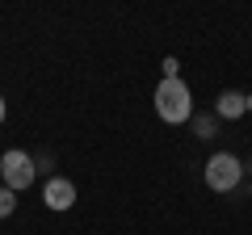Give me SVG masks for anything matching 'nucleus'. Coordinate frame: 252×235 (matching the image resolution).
I'll return each instance as SVG.
<instances>
[{"label":"nucleus","instance_id":"f257e3e1","mask_svg":"<svg viewBox=\"0 0 252 235\" xmlns=\"http://www.w3.org/2000/svg\"><path fill=\"white\" fill-rule=\"evenodd\" d=\"M156 114L164 118V122H193V97H189L185 80H160V88H156Z\"/></svg>","mask_w":252,"mask_h":235},{"label":"nucleus","instance_id":"f03ea898","mask_svg":"<svg viewBox=\"0 0 252 235\" xmlns=\"http://www.w3.org/2000/svg\"><path fill=\"white\" fill-rule=\"evenodd\" d=\"M240 181H244V164L235 160L231 151H219V155L206 160V185L215 193H231Z\"/></svg>","mask_w":252,"mask_h":235},{"label":"nucleus","instance_id":"7ed1b4c3","mask_svg":"<svg viewBox=\"0 0 252 235\" xmlns=\"http://www.w3.org/2000/svg\"><path fill=\"white\" fill-rule=\"evenodd\" d=\"M34 168H38L34 155H26V151H4V160H0V176H4V185L13 193L34 185Z\"/></svg>","mask_w":252,"mask_h":235},{"label":"nucleus","instance_id":"20e7f679","mask_svg":"<svg viewBox=\"0 0 252 235\" xmlns=\"http://www.w3.org/2000/svg\"><path fill=\"white\" fill-rule=\"evenodd\" d=\"M42 202H46L51 210L76 206V185L67 181V176H51V181H46V189H42Z\"/></svg>","mask_w":252,"mask_h":235},{"label":"nucleus","instance_id":"39448f33","mask_svg":"<svg viewBox=\"0 0 252 235\" xmlns=\"http://www.w3.org/2000/svg\"><path fill=\"white\" fill-rule=\"evenodd\" d=\"M219 118H244V109H248V97L244 92H235V88H227V92H219Z\"/></svg>","mask_w":252,"mask_h":235},{"label":"nucleus","instance_id":"423d86ee","mask_svg":"<svg viewBox=\"0 0 252 235\" xmlns=\"http://www.w3.org/2000/svg\"><path fill=\"white\" fill-rule=\"evenodd\" d=\"M193 130H198V139H215L219 135V122L210 114H193Z\"/></svg>","mask_w":252,"mask_h":235},{"label":"nucleus","instance_id":"0eeeda50","mask_svg":"<svg viewBox=\"0 0 252 235\" xmlns=\"http://www.w3.org/2000/svg\"><path fill=\"white\" fill-rule=\"evenodd\" d=\"M13 210H17V193H13L9 185H0V218H9Z\"/></svg>","mask_w":252,"mask_h":235},{"label":"nucleus","instance_id":"6e6552de","mask_svg":"<svg viewBox=\"0 0 252 235\" xmlns=\"http://www.w3.org/2000/svg\"><path fill=\"white\" fill-rule=\"evenodd\" d=\"M0 122H4V97H0Z\"/></svg>","mask_w":252,"mask_h":235},{"label":"nucleus","instance_id":"1a4fd4ad","mask_svg":"<svg viewBox=\"0 0 252 235\" xmlns=\"http://www.w3.org/2000/svg\"><path fill=\"white\" fill-rule=\"evenodd\" d=\"M248 109H252V97H248Z\"/></svg>","mask_w":252,"mask_h":235}]
</instances>
